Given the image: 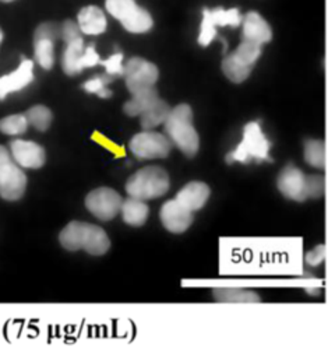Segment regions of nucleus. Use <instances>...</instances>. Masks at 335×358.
I'll use <instances>...</instances> for the list:
<instances>
[{
  "mask_svg": "<svg viewBox=\"0 0 335 358\" xmlns=\"http://www.w3.org/2000/svg\"><path fill=\"white\" fill-rule=\"evenodd\" d=\"M261 46L260 43H255L253 41H247V39H241V42L239 43V46L236 48L234 52H232V57L234 60H237L239 63L253 69L255 62L258 60L260 55H261Z\"/></svg>",
  "mask_w": 335,
  "mask_h": 358,
  "instance_id": "23",
  "label": "nucleus"
},
{
  "mask_svg": "<svg viewBox=\"0 0 335 358\" xmlns=\"http://www.w3.org/2000/svg\"><path fill=\"white\" fill-rule=\"evenodd\" d=\"M253 69L239 63L237 60H234L232 57V55H228L223 60H222V71L223 74L232 81V83H241L244 81Z\"/></svg>",
  "mask_w": 335,
  "mask_h": 358,
  "instance_id": "26",
  "label": "nucleus"
},
{
  "mask_svg": "<svg viewBox=\"0 0 335 358\" xmlns=\"http://www.w3.org/2000/svg\"><path fill=\"white\" fill-rule=\"evenodd\" d=\"M170 186L168 172L156 165L145 166L133 173L127 183L126 192L131 197L141 200H152L163 196Z\"/></svg>",
  "mask_w": 335,
  "mask_h": 358,
  "instance_id": "4",
  "label": "nucleus"
},
{
  "mask_svg": "<svg viewBox=\"0 0 335 358\" xmlns=\"http://www.w3.org/2000/svg\"><path fill=\"white\" fill-rule=\"evenodd\" d=\"M59 241L67 250L82 249L94 256L105 255L110 246V241L100 227L84 221L68 222L61 229Z\"/></svg>",
  "mask_w": 335,
  "mask_h": 358,
  "instance_id": "1",
  "label": "nucleus"
},
{
  "mask_svg": "<svg viewBox=\"0 0 335 358\" xmlns=\"http://www.w3.org/2000/svg\"><path fill=\"white\" fill-rule=\"evenodd\" d=\"M0 1H3V3H10V1H13V0H0Z\"/></svg>",
  "mask_w": 335,
  "mask_h": 358,
  "instance_id": "37",
  "label": "nucleus"
},
{
  "mask_svg": "<svg viewBox=\"0 0 335 358\" xmlns=\"http://www.w3.org/2000/svg\"><path fill=\"white\" fill-rule=\"evenodd\" d=\"M77 20L82 34L87 35H99L105 32L107 27L105 13L96 6H85L84 8H81Z\"/></svg>",
  "mask_w": 335,
  "mask_h": 358,
  "instance_id": "16",
  "label": "nucleus"
},
{
  "mask_svg": "<svg viewBox=\"0 0 335 358\" xmlns=\"http://www.w3.org/2000/svg\"><path fill=\"white\" fill-rule=\"evenodd\" d=\"M112 76L109 74H96L94 77H91L89 80H87L84 84H82V90L88 94H96L99 98L105 99V98H109L112 95L110 90L106 88V85L112 81Z\"/></svg>",
  "mask_w": 335,
  "mask_h": 358,
  "instance_id": "30",
  "label": "nucleus"
},
{
  "mask_svg": "<svg viewBox=\"0 0 335 358\" xmlns=\"http://www.w3.org/2000/svg\"><path fill=\"white\" fill-rule=\"evenodd\" d=\"M29 126V122L27 119V115L15 113L8 115L3 119H0V131L7 136H18L27 131Z\"/></svg>",
  "mask_w": 335,
  "mask_h": 358,
  "instance_id": "29",
  "label": "nucleus"
},
{
  "mask_svg": "<svg viewBox=\"0 0 335 358\" xmlns=\"http://www.w3.org/2000/svg\"><path fill=\"white\" fill-rule=\"evenodd\" d=\"M158 98H159V96H158V92H156L155 87L148 88V90H145V91L133 94L131 99H128V101L124 103L123 110H124V113L128 115V116H138V115H141L144 110H147Z\"/></svg>",
  "mask_w": 335,
  "mask_h": 358,
  "instance_id": "21",
  "label": "nucleus"
},
{
  "mask_svg": "<svg viewBox=\"0 0 335 358\" xmlns=\"http://www.w3.org/2000/svg\"><path fill=\"white\" fill-rule=\"evenodd\" d=\"M121 217L123 221L131 227H141L149 214V208L145 203V200L137 199V197H128L121 204Z\"/></svg>",
  "mask_w": 335,
  "mask_h": 358,
  "instance_id": "17",
  "label": "nucleus"
},
{
  "mask_svg": "<svg viewBox=\"0 0 335 358\" xmlns=\"http://www.w3.org/2000/svg\"><path fill=\"white\" fill-rule=\"evenodd\" d=\"M34 81V62L22 59L20 66L10 74L0 77V101L8 94L24 90Z\"/></svg>",
  "mask_w": 335,
  "mask_h": 358,
  "instance_id": "13",
  "label": "nucleus"
},
{
  "mask_svg": "<svg viewBox=\"0 0 335 358\" xmlns=\"http://www.w3.org/2000/svg\"><path fill=\"white\" fill-rule=\"evenodd\" d=\"M279 192L290 200L304 201L307 199H320L324 194L325 183L320 175H306L295 165H286L278 176Z\"/></svg>",
  "mask_w": 335,
  "mask_h": 358,
  "instance_id": "3",
  "label": "nucleus"
},
{
  "mask_svg": "<svg viewBox=\"0 0 335 358\" xmlns=\"http://www.w3.org/2000/svg\"><path fill=\"white\" fill-rule=\"evenodd\" d=\"M27 119L29 122L31 126H34L36 130L39 131H45L49 129L50 123H52V112L49 108H46L45 105H35L31 106L27 110Z\"/></svg>",
  "mask_w": 335,
  "mask_h": 358,
  "instance_id": "28",
  "label": "nucleus"
},
{
  "mask_svg": "<svg viewBox=\"0 0 335 358\" xmlns=\"http://www.w3.org/2000/svg\"><path fill=\"white\" fill-rule=\"evenodd\" d=\"M1 41H3V32H1V29H0V43H1Z\"/></svg>",
  "mask_w": 335,
  "mask_h": 358,
  "instance_id": "36",
  "label": "nucleus"
},
{
  "mask_svg": "<svg viewBox=\"0 0 335 358\" xmlns=\"http://www.w3.org/2000/svg\"><path fill=\"white\" fill-rule=\"evenodd\" d=\"M304 159L310 166L322 169L325 166V147L321 140H307L304 143Z\"/></svg>",
  "mask_w": 335,
  "mask_h": 358,
  "instance_id": "25",
  "label": "nucleus"
},
{
  "mask_svg": "<svg viewBox=\"0 0 335 358\" xmlns=\"http://www.w3.org/2000/svg\"><path fill=\"white\" fill-rule=\"evenodd\" d=\"M169 113H170L169 105L165 101H162L161 98H158L147 110H144L140 115L141 116V127L144 130H151V129L165 123Z\"/></svg>",
  "mask_w": 335,
  "mask_h": 358,
  "instance_id": "20",
  "label": "nucleus"
},
{
  "mask_svg": "<svg viewBox=\"0 0 335 358\" xmlns=\"http://www.w3.org/2000/svg\"><path fill=\"white\" fill-rule=\"evenodd\" d=\"M81 28L78 24H75L71 20H67L61 24V39L64 42H70L73 39H77L81 36Z\"/></svg>",
  "mask_w": 335,
  "mask_h": 358,
  "instance_id": "33",
  "label": "nucleus"
},
{
  "mask_svg": "<svg viewBox=\"0 0 335 358\" xmlns=\"http://www.w3.org/2000/svg\"><path fill=\"white\" fill-rule=\"evenodd\" d=\"M209 197V187L202 182H190L184 185L176 194L177 201H180L190 211L200 210Z\"/></svg>",
  "mask_w": 335,
  "mask_h": 358,
  "instance_id": "15",
  "label": "nucleus"
},
{
  "mask_svg": "<svg viewBox=\"0 0 335 358\" xmlns=\"http://www.w3.org/2000/svg\"><path fill=\"white\" fill-rule=\"evenodd\" d=\"M11 159H13L11 152H8V150L4 145H0V168L3 165H6L8 161H11Z\"/></svg>",
  "mask_w": 335,
  "mask_h": 358,
  "instance_id": "35",
  "label": "nucleus"
},
{
  "mask_svg": "<svg viewBox=\"0 0 335 358\" xmlns=\"http://www.w3.org/2000/svg\"><path fill=\"white\" fill-rule=\"evenodd\" d=\"M165 131L169 140L187 157H194L200 147L197 130L193 126V110L187 103L170 109L165 120Z\"/></svg>",
  "mask_w": 335,
  "mask_h": 358,
  "instance_id": "2",
  "label": "nucleus"
},
{
  "mask_svg": "<svg viewBox=\"0 0 335 358\" xmlns=\"http://www.w3.org/2000/svg\"><path fill=\"white\" fill-rule=\"evenodd\" d=\"M123 76L126 80V87L133 95L148 88H152L158 81L159 71L154 63L142 57H131L124 64Z\"/></svg>",
  "mask_w": 335,
  "mask_h": 358,
  "instance_id": "7",
  "label": "nucleus"
},
{
  "mask_svg": "<svg viewBox=\"0 0 335 358\" xmlns=\"http://www.w3.org/2000/svg\"><path fill=\"white\" fill-rule=\"evenodd\" d=\"M105 7L107 13L120 22L131 17L138 8L135 0H105Z\"/></svg>",
  "mask_w": 335,
  "mask_h": 358,
  "instance_id": "27",
  "label": "nucleus"
},
{
  "mask_svg": "<svg viewBox=\"0 0 335 358\" xmlns=\"http://www.w3.org/2000/svg\"><path fill=\"white\" fill-rule=\"evenodd\" d=\"M271 143L261 130L260 122H248L243 129V138L228 155V161L248 162L250 159L268 161Z\"/></svg>",
  "mask_w": 335,
  "mask_h": 358,
  "instance_id": "5",
  "label": "nucleus"
},
{
  "mask_svg": "<svg viewBox=\"0 0 335 358\" xmlns=\"http://www.w3.org/2000/svg\"><path fill=\"white\" fill-rule=\"evenodd\" d=\"M241 25H243L241 39H247V41H253L255 43L264 45L269 42L272 38V31L269 24L255 11L247 13L243 17Z\"/></svg>",
  "mask_w": 335,
  "mask_h": 358,
  "instance_id": "14",
  "label": "nucleus"
},
{
  "mask_svg": "<svg viewBox=\"0 0 335 358\" xmlns=\"http://www.w3.org/2000/svg\"><path fill=\"white\" fill-rule=\"evenodd\" d=\"M84 49L85 46L82 36L66 42V49L61 56V67L67 76H75L80 71H82L80 67V59L82 56Z\"/></svg>",
  "mask_w": 335,
  "mask_h": 358,
  "instance_id": "18",
  "label": "nucleus"
},
{
  "mask_svg": "<svg viewBox=\"0 0 335 358\" xmlns=\"http://www.w3.org/2000/svg\"><path fill=\"white\" fill-rule=\"evenodd\" d=\"M10 152L13 159L21 166L28 169H38L46 161V152L42 145L29 140H13L10 143Z\"/></svg>",
  "mask_w": 335,
  "mask_h": 358,
  "instance_id": "11",
  "label": "nucleus"
},
{
  "mask_svg": "<svg viewBox=\"0 0 335 358\" xmlns=\"http://www.w3.org/2000/svg\"><path fill=\"white\" fill-rule=\"evenodd\" d=\"M27 187V175L14 161H8L0 168V197L15 201L22 197Z\"/></svg>",
  "mask_w": 335,
  "mask_h": 358,
  "instance_id": "10",
  "label": "nucleus"
},
{
  "mask_svg": "<svg viewBox=\"0 0 335 358\" xmlns=\"http://www.w3.org/2000/svg\"><path fill=\"white\" fill-rule=\"evenodd\" d=\"M159 217L163 227L173 234L184 232L193 222V211L186 208L176 197L162 204Z\"/></svg>",
  "mask_w": 335,
  "mask_h": 358,
  "instance_id": "12",
  "label": "nucleus"
},
{
  "mask_svg": "<svg viewBox=\"0 0 335 358\" xmlns=\"http://www.w3.org/2000/svg\"><path fill=\"white\" fill-rule=\"evenodd\" d=\"M131 154L138 159L165 158L170 152L172 141L165 134L152 130H142L134 134L128 143Z\"/></svg>",
  "mask_w": 335,
  "mask_h": 358,
  "instance_id": "6",
  "label": "nucleus"
},
{
  "mask_svg": "<svg viewBox=\"0 0 335 358\" xmlns=\"http://www.w3.org/2000/svg\"><path fill=\"white\" fill-rule=\"evenodd\" d=\"M212 295L218 302H228V303H253V302H260V296L241 287H216L212 289Z\"/></svg>",
  "mask_w": 335,
  "mask_h": 358,
  "instance_id": "19",
  "label": "nucleus"
},
{
  "mask_svg": "<svg viewBox=\"0 0 335 358\" xmlns=\"http://www.w3.org/2000/svg\"><path fill=\"white\" fill-rule=\"evenodd\" d=\"M99 63H100V59H99V55L95 50V46L94 45L85 46V49L82 52V56L80 59L81 70L88 69V67H94V66H96Z\"/></svg>",
  "mask_w": 335,
  "mask_h": 358,
  "instance_id": "32",
  "label": "nucleus"
},
{
  "mask_svg": "<svg viewBox=\"0 0 335 358\" xmlns=\"http://www.w3.org/2000/svg\"><path fill=\"white\" fill-rule=\"evenodd\" d=\"M34 55L42 69L50 70L54 63V39L34 36Z\"/></svg>",
  "mask_w": 335,
  "mask_h": 358,
  "instance_id": "22",
  "label": "nucleus"
},
{
  "mask_svg": "<svg viewBox=\"0 0 335 358\" xmlns=\"http://www.w3.org/2000/svg\"><path fill=\"white\" fill-rule=\"evenodd\" d=\"M121 25L128 32L142 34V32H148L152 28L154 20H152L151 14L145 8L138 6L135 13L131 17H128L126 21H123Z\"/></svg>",
  "mask_w": 335,
  "mask_h": 358,
  "instance_id": "24",
  "label": "nucleus"
},
{
  "mask_svg": "<svg viewBox=\"0 0 335 358\" xmlns=\"http://www.w3.org/2000/svg\"><path fill=\"white\" fill-rule=\"evenodd\" d=\"M325 259V246L324 245H317L314 249H311L310 252L306 253V263L310 266V267H315L318 266L322 260Z\"/></svg>",
  "mask_w": 335,
  "mask_h": 358,
  "instance_id": "34",
  "label": "nucleus"
},
{
  "mask_svg": "<svg viewBox=\"0 0 335 358\" xmlns=\"http://www.w3.org/2000/svg\"><path fill=\"white\" fill-rule=\"evenodd\" d=\"M123 200L112 187H98L91 190L85 197L87 210L102 221H109L121 210Z\"/></svg>",
  "mask_w": 335,
  "mask_h": 358,
  "instance_id": "8",
  "label": "nucleus"
},
{
  "mask_svg": "<svg viewBox=\"0 0 335 358\" xmlns=\"http://www.w3.org/2000/svg\"><path fill=\"white\" fill-rule=\"evenodd\" d=\"M243 17L240 15L239 10L230 8H214V10H202V21L200 25V35H198V43L202 46L209 45V42L216 35V27H237L241 24Z\"/></svg>",
  "mask_w": 335,
  "mask_h": 358,
  "instance_id": "9",
  "label": "nucleus"
},
{
  "mask_svg": "<svg viewBox=\"0 0 335 358\" xmlns=\"http://www.w3.org/2000/svg\"><path fill=\"white\" fill-rule=\"evenodd\" d=\"M105 67L106 74L114 77V76H123L124 74V66H123V55L120 52L110 55L106 60H100V63Z\"/></svg>",
  "mask_w": 335,
  "mask_h": 358,
  "instance_id": "31",
  "label": "nucleus"
}]
</instances>
